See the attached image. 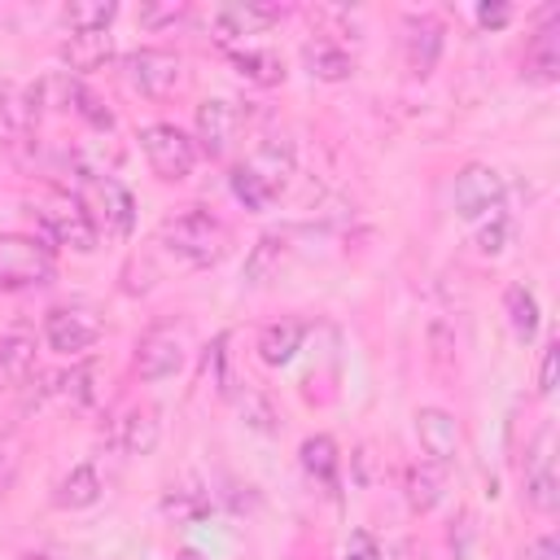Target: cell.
I'll use <instances>...</instances> for the list:
<instances>
[{
    "label": "cell",
    "mask_w": 560,
    "mask_h": 560,
    "mask_svg": "<svg viewBox=\"0 0 560 560\" xmlns=\"http://www.w3.org/2000/svg\"><path fill=\"white\" fill-rule=\"evenodd\" d=\"M298 455H302V468H306V472H311L319 486H328V490L337 486V468H341V455H337V442H332L328 433H315V438H306Z\"/></svg>",
    "instance_id": "83f0119b"
},
{
    "label": "cell",
    "mask_w": 560,
    "mask_h": 560,
    "mask_svg": "<svg viewBox=\"0 0 560 560\" xmlns=\"http://www.w3.org/2000/svg\"><path fill=\"white\" fill-rule=\"evenodd\" d=\"M228 223L214 219L210 210H179V214H166L158 223V245H166L175 258H184L188 267H210L228 254Z\"/></svg>",
    "instance_id": "7a4b0ae2"
},
{
    "label": "cell",
    "mask_w": 560,
    "mask_h": 560,
    "mask_svg": "<svg viewBox=\"0 0 560 560\" xmlns=\"http://www.w3.org/2000/svg\"><path fill=\"white\" fill-rule=\"evenodd\" d=\"M232 66L241 79H249L258 88H276L284 79V61L271 48H232Z\"/></svg>",
    "instance_id": "484cf974"
},
{
    "label": "cell",
    "mask_w": 560,
    "mask_h": 560,
    "mask_svg": "<svg viewBox=\"0 0 560 560\" xmlns=\"http://www.w3.org/2000/svg\"><path fill=\"white\" fill-rule=\"evenodd\" d=\"M245 122V109L228 96H214V101H201L197 105V153H210V158H223L236 140Z\"/></svg>",
    "instance_id": "8fae6325"
},
{
    "label": "cell",
    "mask_w": 560,
    "mask_h": 560,
    "mask_svg": "<svg viewBox=\"0 0 560 560\" xmlns=\"http://www.w3.org/2000/svg\"><path fill=\"white\" fill-rule=\"evenodd\" d=\"M101 472L92 468V464H74L61 481H57V494H52V503L57 508H70V512H79V508H92L96 499H101Z\"/></svg>",
    "instance_id": "cb8c5ba5"
},
{
    "label": "cell",
    "mask_w": 560,
    "mask_h": 560,
    "mask_svg": "<svg viewBox=\"0 0 560 560\" xmlns=\"http://www.w3.org/2000/svg\"><path fill=\"white\" fill-rule=\"evenodd\" d=\"M302 341H306V324L302 319H276V324H267L258 332V359L267 368H284V363H293Z\"/></svg>",
    "instance_id": "ffe728a7"
},
{
    "label": "cell",
    "mask_w": 560,
    "mask_h": 560,
    "mask_svg": "<svg viewBox=\"0 0 560 560\" xmlns=\"http://www.w3.org/2000/svg\"><path fill=\"white\" fill-rule=\"evenodd\" d=\"M22 433H0V499L13 490V481H18V468H22Z\"/></svg>",
    "instance_id": "1f68e13d"
},
{
    "label": "cell",
    "mask_w": 560,
    "mask_h": 560,
    "mask_svg": "<svg viewBox=\"0 0 560 560\" xmlns=\"http://www.w3.org/2000/svg\"><path fill=\"white\" fill-rule=\"evenodd\" d=\"M508 241H512V223H508L503 214H490V223L477 232V249H481L486 258L503 254V249H508Z\"/></svg>",
    "instance_id": "d6a6232c"
},
{
    "label": "cell",
    "mask_w": 560,
    "mask_h": 560,
    "mask_svg": "<svg viewBox=\"0 0 560 560\" xmlns=\"http://www.w3.org/2000/svg\"><path fill=\"white\" fill-rule=\"evenodd\" d=\"M35 372V337L31 332H4L0 337V394L26 385Z\"/></svg>",
    "instance_id": "d6986e66"
},
{
    "label": "cell",
    "mask_w": 560,
    "mask_h": 560,
    "mask_svg": "<svg viewBox=\"0 0 560 560\" xmlns=\"http://www.w3.org/2000/svg\"><path fill=\"white\" fill-rule=\"evenodd\" d=\"M280 267H284V236L267 232L254 241V249L245 258V284H267L280 276Z\"/></svg>",
    "instance_id": "4316f807"
},
{
    "label": "cell",
    "mask_w": 560,
    "mask_h": 560,
    "mask_svg": "<svg viewBox=\"0 0 560 560\" xmlns=\"http://www.w3.org/2000/svg\"><path fill=\"white\" fill-rule=\"evenodd\" d=\"M302 57H306L311 74L324 79V83H346V79L354 74V57H350L337 39H315V44L302 48Z\"/></svg>",
    "instance_id": "7402d4cb"
},
{
    "label": "cell",
    "mask_w": 560,
    "mask_h": 560,
    "mask_svg": "<svg viewBox=\"0 0 560 560\" xmlns=\"http://www.w3.org/2000/svg\"><path fill=\"white\" fill-rule=\"evenodd\" d=\"M525 560H560V542H556V534H538V538L525 547Z\"/></svg>",
    "instance_id": "f35d334b"
},
{
    "label": "cell",
    "mask_w": 560,
    "mask_h": 560,
    "mask_svg": "<svg viewBox=\"0 0 560 560\" xmlns=\"http://www.w3.org/2000/svg\"><path fill=\"white\" fill-rule=\"evenodd\" d=\"M284 18L280 4H219L210 13V31H214V44L219 48H236L245 35H262L267 26H276Z\"/></svg>",
    "instance_id": "30bf717a"
},
{
    "label": "cell",
    "mask_w": 560,
    "mask_h": 560,
    "mask_svg": "<svg viewBox=\"0 0 560 560\" xmlns=\"http://www.w3.org/2000/svg\"><path fill=\"white\" fill-rule=\"evenodd\" d=\"M228 398L236 402V411H241V420H245L249 429H258V433H276V429H280V424H276L271 402H267L254 385H232V389H228Z\"/></svg>",
    "instance_id": "f546056e"
},
{
    "label": "cell",
    "mask_w": 560,
    "mask_h": 560,
    "mask_svg": "<svg viewBox=\"0 0 560 560\" xmlns=\"http://www.w3.org/2000/svg\"><path fill=\"white\" fill-rule=\"evenodd\" d=\"M52 280V245L39 236H0V289H31Z\"/></svg>",
    "instance_id": "5b68a950"
},
{
    "label": "cell",
    "mask_w": 560,
    "mask_h": 560,
    "mask_svg": "<svg viewBox=\"0 0 560 560\" xmlns=\"http://www.w3.org/2000/svg\"><path fill=\"white\" fill-rule=\"evenodd\" d=\"M503 315H508V328L516 332V341H534L538 337V298L529 284H512L503 293Z\"/></svg>",
    "instance_id": "d4e9b609"
},
{
    "label": "cell",
    "mask_w": 560,
    "mask_h": 560,
    "mask_svg": "<svg viewBox=\"0 0 560 560\" xmlns=\"http://www.w3.org/2000/svg\"><path fill=\"white\" fill-rule=\"evenodd\" d=\"M122 74L140 96L162 101L184 83V57L171 48H136L122 57Z\"/></svg>",
    "instance_id": "8992f818"
},
{
    "label": "cell",
    "mask_w": 560,
    "mask_h": 560,
    "mask_svg": "<svg viewBox=\"0 0 560 560\" xmlns=\"http://www.w3.org/2000/svg\"><path fill=\"white\" fill-rule=\"evenodd\" d=\"M66 26L70 35H92V31H109V22L118 18V4L114 0H74L66 4Z\"/></svg>",
    "instance_id": "f1b7e54d"
},
{
    "label": "cell",
    "mask_w": 560,
    "mask_h": 560,
    "mask_svg": "<svg viewBox=\"0 0 560 560\" xmlns=\"http://www.w3.org/2000/svg\"><path fill=\"white\" fill-rule=\"evenodd\" d=\"M468 538H472V521L464 516V521H459V542H451V547H455V560H468Z\"/></svg>",
    "instance_id": "ab89813d"
},
{
    "label": "cell",
    "mask_w": 560,
    "mask_h": 560,
    "mask_svg": "<svg viewBox=\"0 0 560 560\" xmlns=\"http://www.w3.org/2000/svg\"><path fill=\"white\" fill-rule=\"evenodd\" d=\"M416 438H420V451L433 459V464H451L459 455V424L451 411L442 407H420L416 411Z\"/></svg>",
    "instance_id": "9a60e30c"
},
{
    "label": "cell",
    "mask_w": 560,
    "mask_h": 560,
    "mask_svg": "<svg viewBox=\"0 0 560 560\" xmlns=\"http://www.w3.org/2000/svg\"><path fill=\"white\" fill-rule=\"evenodd\" d=\"M525 503L534 512H556L560 508V477L551 468V433L542 429L534 451H529V464H525Z\"/></svg>",
    "instance_id": "4fadbf2b"
},
{
    "label": "cell",
    "mask_w": 560,
    "mask_h": 560,
    "mask_svg": "<svg viewBox=\"0 0 560 560\" xmlns=\"http://www.w3.org/2000/svg\"><path fill=\"white\" fill-rule=\"evenodd\" d=\"M346 560H385V556H381V547L368 529H354L350 542H346Z\"/></svg>",
    "instance_id": "8d00e7d4"
},
{
    "label": "cell",
    "mask_w": 560,
    "mask_h": 560,
    "mask_svg": "<svg viewBox=\"0 0 560 560\" xmlns=\"http://www.w3.org/2000/svg\"><path fill=\"white\" fill-rule=\"evenodd\" d=\"M293 179V149L284 140H262L245 162L232 166L228 184H232V197L245 206V210H271L280 201V192L289 188Z\"/></svg>",
    "instance_id": "6da1fadb"
},
{
    "label": "cell",
    "mask_w": 560,
    "mask_h": 560,
    "mask_svg": "<svg viewBox=\"0 0 560 560\" xmlns=\"http://www.w3.org/2000/svg\"><path fill=\"white\" fill-rule=\"evenodd\" d=\"M109 57H114V39H109V31L70 35V39L61 44V61L70 66V74H88V70H101Z\"/></svg>",
    "instance_id": "44dd1931"
},
{
    "label": "cell",
    "mask_w": 560,
    "mask_h": 560,
    "mask_svg": "<svg viewBox=\"0 0 560 560\" xmlns=\"http://www.w3.org/2000/svg\"><path fill=\"white\" fill-rule=\"evenodd\" d=\"M140 149H144L153 175L166 179V184L188 179L192 166H197V140L188 131H179L175 122H149V127H140Z\"/></svg>",
    "instance_id": "277c9868"
},
{
    "label": "cell",
    "mask_w": 560,
    "mask_h": 560,
    "mask_svg": "<svg viewBox=\"0 0 560 560\" xmlns=\"http://www.w3.org/2000/svg\"><path fill=\"white\" fill-rule=\"evenodd\" d=\"M442 22L433 18V13H411L407 22H402V57H407V70L416 74V79H424V74H433V66H438V57H442Z\"/></svg>",
    "instance_id": "7c38bea8"
},
{
    "label": "cell",
    "mask_w": 560,
    "mask_h": 560,
    "mask_svg": "<svg viewBox=\"0 0 560 560\" xmlns=\"http://www.w3.org/2000/svg\"><path fill=\"white\" fill-rule=\"evenodd\" d=\"M44 109H48L44 79H35V83H18V79L0 83V118H4L9 131H18V136L35 131L39 118H44Z\"/></svg>",
    "instance_id": "5bb4252c"
},
{
    "label": "cell",
    "mask_w": 560,
    "mask_h": 560,
    "mask_svg": "<svg viewBox=\"0 0 560 560\" xmlns=\"http://www.w3.org/2000/svg\"><path fill=\"white\" fill-rule=\"evenodd\" d=\"M556 368H560V341H551L542 350V368H538V394L551 398L556 394Z\"/></svg>",
    "instance_id": "d590c367"
},
{
    "label": "cell",
    "mask_w": 560,
    "mask_h": 560,
    "mask_svg": "<svg viewBox=\"0 0 560 560\" xmlns=\"http://www.w3.org/2000/svg\"><path fill=\"white\" fill-rule=\"evenodd\" d=\"M162 508L175 512V516H201V512H206V494H201V490H171V494L162 499Z\"/></svg>",
    "instance_id": "836d02e7"
},
{
    "label": "cell",
    "mask_w": 560,
    "mask_h": 560,
    "mask_svg": "<svg viewBox=\"0 0 560 560\" xmlns=\"http://www.w3.org/2000/svg\"><path fill=\"white\" fill-rule=\"evenodd\" d=\"M35 219L48 245H66L74 254H92L96 249V219L83 206V197H70L61 188H48L35 201Z\"/></svg>",
    "instance_id": "3957f363"
},
{
    "label": "cell",
    "mask_w": 560,
    "mask_h": 560,
    "mask_svg": "<svg viewBox=\"0 0 560 560\" xmlns=\"http://www.w3.org/2000/svg\"><path fill=\"white\" fill-rule=\"evenodd\" d=\"M184 368V332L175 324H153L140 341H136V376L144 385L166 381Z\"/></svg>",
    "instance_id": "ba28073f"
},
{
    "label": "cell",
    "mask_w": 560,
    "mask_h": 560,
    "mask_svg": "<svg viewBox=\"0 0 560 560\" xmlns=\"http://www.w3.org/2000/svg\"><path fill=\"white\" fill-rule=\"evenodd\" d=\"M442 494H446L442 464L424 459V464H411L407 468V503H411V512H433L442 503Z\"/></svg>",
    "instance_id": "603a6c76"
},
{
    "label": "cell",
    "mask_w": 560,
    "mask_h": 560,
    "mask_svg": "<svg viewBox=\"0 0 560 560\" xmlns=\"http://www.w3.org/2000/svg\"><path fill=\"white\" fill-rule=\"evenodd\" d=\"M525 79H534V83H556L560 79V13H551L534 31V39L525 48Z\"/></svg>",
    "instance_id": "ac0fdd59"
},
{
    "label": "cell",
    "mask_w": 560,
    "mask_h": 560,
    "mask_svg": "<svg viewBox=\"0 0 560 560\" xmlns=\"http://www.w3.org/2000/svg\"><path fill=\"white\" fill-rule=\"evenodd\" d=\"M96 363H74L66 376H61V385H57V394H66L70 402H79V407H88L92 398H96Z\"/></svg>",
    "instance_id": "4dcf8cb0"
},
{
    "label": "cell",
    "mask_w": 560,
    "mask_h": 560,
    "mask_svg": "<svg viewBox=\"0 0 560 560\" xmlns=\"http://www.w3.org/2000/svg\"><path fill=\"white\" fill-rule=\"evenodd\" d=\"M79 179L101 201V214H105L109 232L114 236H131V228H136V201H131V192L114 175H79Z\"/></svg>",
    "instance_id": "e0dca14e"
},
{
    "label": "cell",
    "mask_w": 560,
    "mask_h": 560,
    "mask_svg": "<svg viewBox=\"0 0 560 560\" xmlns=\"http://www.w3.org/2000/svg\"><path fill=\"white\" fill-rule=\"evenodd\" d=\"M101 337V319L83 306H52L44 315V346L57 354H83Z\"/></svg>",
    "instance_id": "9c48e42d"
},
{
    "label": "cell",
    "mask_w": 560,
    "mask_h": 560,
    "mask_svg": "<svg viewBox=\"0 0 560 560\" xmlns=\"http://www.w3.org/2000/svg\"><path fill=\"white\" fill-rule=\"evenodd\" d=\"M158 438H162V420H158V407L149 402H136L114 420V446L122 455H153Z\"/></svg>",
    "instance_id": "2e32d148"
},
{
    "label": "cell",
    "mask_w": 560,
    "mask_h": 560,
    "mask_svg": "<svg viewBox=\"0 0 560 560\" xmlns=\"http://www.w3.org/2000/svg\"><path fill=\"white\" fill-rule=\"evenodd\" d=\"M184 13H188V4H144V9H140V26L158 31V26H166V22H179Z\"/></svg>",
    "instance_id": "e575fe53"
},
{
    "label": "cell",
    "mask_w": 560,
    "mask_h": 560,
    "mask_svg": "<svg viewBox=\"0 0 560 560\" xmlns=\"http://www.w3.org/2000/svg\"><path fill=\"white\" fill-rule=\"evenodd\" d=\"M508 22H512V9H508V4H477V26L499 31V26H508Z\"/></svg>",
    "instance_id": "74e56055"
},
{
    "label": "cell",
    "mask_w": 560,
    "mask_h": 560,
    "mask_svg": "<svg viewBox=\"0 0 560 560\" xmlns=\"http://www.w3.org/2000/svg\"><path fill=\"white\" fill-rule=\"evenodd\" d=\"M503 197H508V184L490 162H468L451 184V206L459 219H486L503 206Z\"/></svg>",
    "instance_id": "52a82bcc"
}]
</instances>
